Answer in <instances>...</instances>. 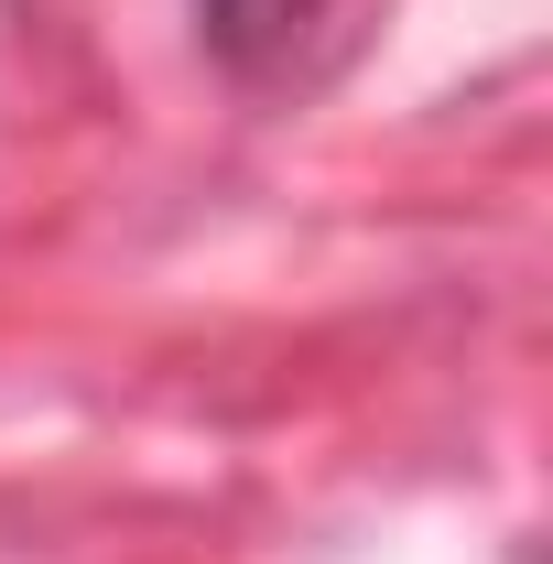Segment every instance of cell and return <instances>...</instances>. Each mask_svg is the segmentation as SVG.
Wrapping results in <instances>:
<instances>
[{
    "label": "cell",
    "mask_w": 553,
    "mask_h": 564,
    "mask_svg": "<svg viewBox=\"0 0 553 564\" xmlns=\"http://www.w3.org/2000/svg\"><path fill=\"white\" fill-rule=\"evenodd\" d=\"M315 0H196V33H207L217 66H272L282 44L304 33Z\"/></svg>",
    "instance_id": "cell-1"
}]
</instances>
